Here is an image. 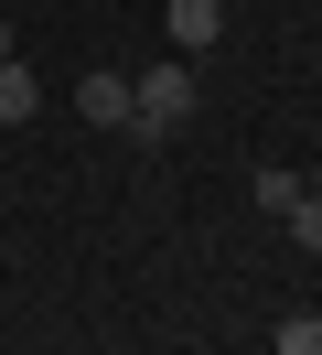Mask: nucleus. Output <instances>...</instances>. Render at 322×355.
I'll list each match as a JSON object with an SVG mask.
<instances>
[{
	"label": "nucleus",
	"instance_id": "f257e3e1",
	"mask_svg": "<svg viewBox=\"0 0 322 355\" xmlns=\"http://www.w3.org/2000/svg\"><path fill=\"white\" fill-rule=\"evenodd\" d=\"M75 108H86V130H129V76H86V87H75Z\"/></svg>",
	"mask_w": 322,
	"mask_h": 355
},
{
	"label": "nucleus",
	"instance_id": "f03ea898",
	"mask_svg": "<svg viewBox=\"0 0 322 355\" xmlns=\"http://www.w3.org/2000/svg\"><path fill=\"white\" fill-rule=\"evenodd\" d=\"M215 33H226V11H215V0H172V54H204Z\"/></svg>",
	"mask_w": 322,
	"mask_h": 355
},
{
	"label": "nucleus",
	"instance_id": "0eeeda50",
	"mask_svg": "<svg viewBox=\"0 0 322 355\" xmlns=\"http://www.w3.org/2000/svg\"><path fill=\"white\" fill-rule=\"evenodd\" d=\"M0 54H11V22H0Z\"/></svg>",
	"mask_w": 322,
	"mask_h": 355
},
{
	"label": "nucleus",
	"instance_id": "7ed1b4c3",
	"mask_svg": "<svg viewBox=\"0 0 322 355\" xmlns=\"http://www.w3.org/2000/svg\"><path fill=\"white\" fill-rule=\"evenodd\" d=\"M43 108V87H33V65L21 54H0V130H21V119Z\"/></svg>",
	"mask_w": 322,
	"mask_h": 355
},
{
	"label": "nucleus",
	"instance_id": "423d86ee",
	"mask_svg": "<svg viewBox=\"0 0 322 355\" xmlns=\"http://www.w3.org/2000/svg\"><path fill=\"white\" fill-rule=\"evenodd\" d=\"M279 226H290L301 248H322V194H312V183H301V205H290V216H279Z\"/></svg>",
	"mask_w": 322,
	"mask_h": 355
},
{
	"label": "nucleus",
	"instance_id": "39448f33",
	"mask_svg": "<svg viewBox=\"0 0 322 355\" xmlns=\"http://www.w3.org/2000/svg\"><path fill=\"white\" fill-rule=\"evenodd\" d=\"M279 355H322V312H279Z\"/></svg>",
	"mask_w": 322,
	"mask_h": 355
},
{
	"label": "nucleus",
	"instance_id": "20e7f679",
	"mask_svg": "<svg viewBox=\"0 0 322 355\" xmlns=\"http://www.w3.org/2000/svg\"><path fill=\"white\" fill-rule=\"evenodd\" d=\"M247 194H258V216H290V205H301V173H279V162H258V183H247Z\"/></svg>",
	"mask_w": 322,
	"mask_h": 355
}]
</instances>
